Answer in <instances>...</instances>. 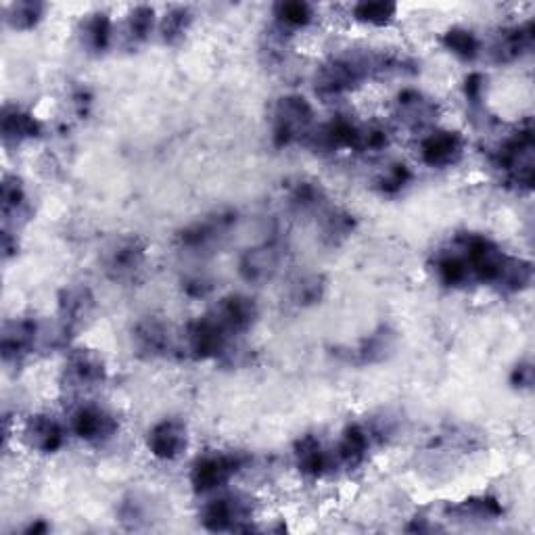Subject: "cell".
I'll return each instance as SVG.
<instances>
[{
    "label": "cell",
    "mask_w": 535,
    "mask_h": 535,
    "mask_svg": "<svg viewBox=\"0 0 535 535\" xmlns=\"http://www.w3.org/2000/svg\"><path fill=\"white\" fill-rule=\"evenodd\" d=\"M118 429V418L99 404H82L72 414V431L88 444H101L118 433Z\"/></svg>",
    "instance_id": "17"
},
{
    "label": "cell",
    "mask_w": 535,
    "mask_h": 535,
    "mask_svg": "<svg viewBox=\"0 0 535 535\" xmlns=\"http://www.w3.org/2000/svg\"><path fill=\"white\" fill-rule=\"evenodd\" d=\"M295 464L299 473L308 479H320L327 475L333 467L335 456L327 452L322 441L316 435H304L295 441Z\"/></svg>",
    "instance_id": "22"
},
{
    "label": "cell",
    "mask_w": 535,
    "mask_h": 535,
    "mask_svg": "<svg viewBox=\"0 0 535 535\" xmlns=\"http://www.w3.org/2000/svg\"><path fill=\"white\" fill-rule=\"evenodd\" d=\"M44 5L36 3V0H21V3H13L5 11V19L13 30H32L36 28L42 15H44Z\"/></svg>",
    "instance_id": "36"
},
{
    "label": "cell",
    "mask_w": 535,
    "mask_h": 535,
    "mask_svg": "<svg viewBox=\"0 0 535 535\" xmlns=\"http://www.w3.org/2000/svg\"><path fill=\"white\" fill-rule=\"evenodd\" d=\"M389 145V134L383 128H364L362 130V143L360 153H379Z\"/></svg>",
    "instance_id": "42"
},
{
    "label": "cell",
    "mask_w": 535,
    "mask_h": 535,
    "mask_svg": "<svg viewBox=\"0 0 535 535\" xmlns=\"http://www.w3.org/2000/svg\"><path fill=\"white\" fill-rule=\"evenodd\" d=\"M253 500L245 494H226L201 508V525L207 531H251Z\"/></svg>",
    "instance_id": "7"
},
{
    "label": "cell",
    "mask_w": 535,
    "mask_h": 535,
    "mask_svg": "<svg viewBox=\"0 0 535 535\" xmlns=\"http://www.w3.org/2000/svg\"><path fill=\"white\" fill-rule=\"evenodd\" d=\"M3 251H5V258L9 260L11 255L17 253V239H13V235L9 230L3 232Z\"/></svg>",
    "instance_id": "48"
},
{
    "label": "cell",
    "mask_w": 535,
    "mask_h": 535,
    "mask_svg": "<svg viewBox=\"0 0 535 535\" xmlns=\"http://www.w3.org/2000/svg\"><path fill=\"white\" fill-rule=\"evenodd\" d=\"M247 458L239 452H214L201 456L191 469V485L197 494H209L224 487L243 467Z\"/></svg>",
    "instance_id": "9"
},
{
    "label": "cell",
    "mask_w": 535,
    "mask_h": 535,
    "mask_svg": "<svg viewBox=\"0 0 535 535\" xmlns=\"http://www.w3.org/2000/svg\"><path fill=\"white\" fill-rule=\"evenodd\" d=\"M441 42H444L450 53H454L462 61H473L481 53V42L477 34L467 28H450L444 38H441Z\"/></svg>",
    "instance_id": "35"
},
{
    "label": "cell",
    "mask_w": 535,
    "mask_h": 535,
    "mask_svg": "<svg viewBox=\"0 0 535 535\" xmlns=\"http://www.w3.org/2000/svg\"><path fill=\"white\" fill-rule=\"evenodd\" d=\"M153 23H155V11L151 7H136L128 15V38L130 42L138 44L145 42L149 34L153 32Z\"/></svg>",
    "instance_id": "41"
},
{
    "label": "cell",
    "mask_w": 535,
    "mask_h": 535,
    "mask_svg": "<svg viewBox=\"0 0 535 535\" xmlns=\"http://www.w3.org/2000/svg\"><path fill=\"white\" fill-rule=\"evenodd\" d=\"M533 49V23L527 21L523 26L502 30L492 46L496 63H513L525 57Z\"/></svg>",
    "instance_id": "26"
},
{
    "label": "cell",
    "mask_w": 535,
    "mask_h": 535,
    "mask_svg": "<svg viewBox=\"0 0 535 535\" xmlns=\"http://www.w3.org/2000/svg\"><path fill=\"white\" fill-rule=\"evenodd\" d=\"M40 327L32 318H15L5 322L3 337H0V352L5 364H21L40 341Z\"/></svg>",
    "instance_id": "14"
},
{
    "label": "cell",
    "mask_w": 535,
    "mask_h": 535,
    "mask_svg": "<svg viewBox=\"0 0 535 535\" xmlns=\"http://www.w3.org/2000/svg\"><path fill=\"white\" fill-rule=\"evenodd\" d=\"M318 230L324 245L339 247L352 237V232L356 230V220L350 212H345V209L327 205L318 214Z\"/></svg>",
    "instance_id": "27"
},
{
    "label": "cell",
    "mask_w": 535,
    "mask_h": 535,
    "mask_svg": "<svg viewBox=\"0 0 535 535\" xmlns=\"http://www.w3.org/2000/svg\"><path fill=\"white\" fill-rule=\"evenodd\" d=\"M324 291H327V278H324L322 274L301 276L291 289V301L299 308H308V306L318 304V301L324 297Z\"/></svg>",
    "instance_id": "37"
},
{
    "label": "cell",
    "mask_w": 535,
    "mask_h": 535,
    "mask_svg": "<svg viewBox=\"0 0 535 535\" xmlns=\"http://www.w3.org/2000/svg\"><path fill=\"white\" fill-rule=\"evenodd\" d=\"M362 130L358 124H354L350 118H333L331 122L322 124L310 132L306 138V143L320 151V153H335V151H360L362 143Z\"/></svg>",
    "instance_id": "12"
},
{
    "label": "cell",
    "mask_w": 535,
    "mask_h": 535,
    "mask_svg": "<svg viewBox=\"0 0 535 535\" xmlns=\"http://www.w3.org/2000/svg\"><path fill=\"white\" fill-rule=\"evenodd\" d=\"M82 42L90 53H105L111 44L113 36V23L107 13H92L82 23Z\"/></svg>",
    "instance_id": "32"
},
{
    "label": "cell",
    "mask_w": 535,
    "mask_h": 535,
    "mask_svg": "<svg viewBox=\"0 0 535 535\" xmlns=\"http://www.w3.org/2000/svg\"><path fill=\"white\" fill-rule=\"evenodd\" d=\"M531 281H533L531 262L513 258V255H510L498 281V289L504 293H519V291H525L531 285Z\"/></svg>",
    "instance_id": "34"
},
{
    "label": "cell",
    "mask_w": 535,
    "mask_h": 535,
    "mask_svg": "<svg viewBox=\"0 0 535 535\" xmlns=\"http://www.w3.org/2000/svg\"><path fill=\"white\" fill-rule=\"evenodd\" d=\"M454 245L460 249V253L467 260L473 281L498 287L500 276L504 272V266L510 255H506L492 239L483 235H475V232H464L454 239Z\"/></svg>",
    "instance_id": "5"
},
{
    "label": "cell",
    "mask_w": 535,
    "mask_h": 535,
    "mask_svg": "<svg viewBox=\"0 0 535 535\" xmlns=\"http://www.w3.org/2000/svg\"><path fill=\"white\" fill-rule=\"evenodd\" d=\"M218 320L224 324V329L230 335H243L247 333L255 322H258L260 308L255 304V299L249 295H228L224 297L218 308L214 310Z\"/></svg>",
    "instance_id": "19"
},
{
    "label": "cell",
    "mask_w": 535,
    "mask_h": 535,
    "mask_svg": "<svg viewBox=\"0 0 535 535\" xmlns=\"http://www.w3.org/2000/svg\"><path fill=\"white\" fill-rule=\"evenodd\" d=\"M289 205L301 214H320L327 207V193L314 180H297L289 186Z\"/></svg>",
    "instance_id": "31"
},
{
    "label": "cell",
    "mask_w": 535,
    "mask_h": 535,
    "mask_svg": "<svg viewBox=\"0 0 535 535\" xmlns=\"http://www.w3.org/2000/svg\"><path fill=\"white\" fill-rule=\"evenodd\" d=\"M120 517H122V521H124L128 527L136 529L138 525H141V523L145 521V517H147V513H145V504H143L141 500H138L136 496L124 500L122 506H120Z\"/></svg>",
    "instance_id": "43"
},
{
    "label": "cell",
    "mask_w": 535,
    "mask_h": 535,
    "mask_svg": "<svg viewBox=\"0 0 535 535\" xmlns=\"http://www.w3.org/2000/svg\"><path fill=\"white\" fill-rule=\"evenodd\" d=\"M147 262V247L138 237L115 239L103 253V266L113 281H130L143 270Z\"/></svg>",
    "instance_id": "11"
},
{
    "label": "cell",
    "mask_w": 535,
    "mask_h": 535,
    "mask_svg": "<svg viewBox=\"0 0 535 535\" xmlns=\"http://www.w3.org/2000/svg\"><path fill=\"white\" fill-rule=\"evenodd\" d=\"M446 515L458 521H496L504 515V508L498 498L475 496L446 508Z\"/></svg>",
    "instance_id": "30"
},
{
    "label": "cell",
    "mask_w": 535,
    "mask_h": 535,
    "mask_svg": "<svg viewBox=\"0 0 535 535\" xmlns=\"http://www.w3.org/2000/svg\"><path fill=\"white\" fill-rule=\"evenodd\" d=\"M90 103H92V95H90V92L86 88H78L74 92V105H76V109H78L80 115H86L88 113Z\"/></svg>",
    "instance_id": "47"
},
{
    "label": "cell",
    "mask_w": 535,
    "mask_h": 535,
    "mask_svg": "<svg viewBox=\"0 0 535 535\" xmlns=\"http://www.w3.org/2000/svg\"><path fill=\"white\" fill-rule=\"evenodd\" d=\"M189 446V429L178 418H164L147 435V448L159 460H176Z\"/></svg>",
    "instance_id": "18"
},
{
    "label": "cell",
    "mask_w": 535,
    "mask_h": 535,
    "mask_svg": "<svg viewBox=\"0 0 535 535\" xmlns=\"http://www.w3.org/2000/svg\"><path fill=\"white\" fill-rule=\"evenodd\" d=\"M274 17L281 32L299 30L310 26L314 19V9L308 3H301V0H293V3H278L274 7Z\"/></svg>",
    "instance_id": "33"
},
{
    "label": "cell",
    "mask_w": 535,
    "mask_h": 535,
    "mask_svg": "<svg viewBox=\"0 0 535 535\" xmlns=\"http://www.w3.org/2000/svg\"><path fill=\"white\" fill-rule=\"evenodd\" d=\"M483 92H485V78L481 74L467 76V80H464V95H467L471 107H481Z\"/></svg>",
    "instance_id": "45"
},
{
    "label": "cell",
    "mask_w": 535,
    "mask_h": 535,
    "mask_svg": "<svg viewBox=\"0 0 535 535\" xmlns=\"http://www.w3.org/2000/svg\"><path fill=\"white\" fill-rule=\"evenodd\" d=\"M95 312V295L88 287L74 285L61 291L59 295V318L55 324V333L51 335V345H67L82 327L84 322Z\"/></svg>",
    "instance_id": "6"
},
{
    "label": "cell",
    "mask_w": 535,
    "mask_h": 535,
    "mask_svg": "<svg viewBox=\"0 0 535 535\" xmlns=\"http://www.w3.org/2000/svg\"><path fill=\"white\" fill-rule=\"evenodd\" d=\"M410 180H412L410 168L398 161V164H391L387 170L381 172V176L375 180V189L381 195L393 197V195H400L410 184Z\"/></svg>",
    "instance_id": "39"
},
{
    "label": "cell",
    "mask_w": 535,
    "mask_h": 535,
    "mask_svg": "<svg viewBox=\"0 0 535 535\" xmlns=\"http://www.w3.org/2000/svg\"><path fill=\"white\" fill-rule=\"evenodd\" d=\"M395 13H398V7L391 3H360L354 7V19L375 28L389 26L395 19Z\"/></svg>",
    "instance_id": "40"
},
{
    "label": "cell",
    "mask_w": 535,
    "mask_h": 535,
    "mask_svg": "<svg viewBox=\"0 0 535 535\" xmlns=\"http://www.w3.org/2000/svg\"><path fill=\"white\" fill-rule=\"evenodd\" d=\"M193 23V15L189 9L184 7H176L172 11L166 13L164 21H161V40H164L166 44H178L186 32H189Z\"/></svg>",
    "instance_id": "38"
},
{
    "label": "cell",
    "mask_w": 535,
    "mask_h": 535,
    "mask_svg": "<svg viewBox=\"0 0 535 535\" xmlns=\"http://www.w3.org/2000/svg\"><path fill=\"white\" fill-rule=\"evenodd\" d=\"M398 341V333H395L389 324H381L379 329H375L360 341L356 350H352L350 358L356 364H381L393 356Z\"/></svg>",
    "instance_id": "25"
},
{
    "label": "cell",
    "mask_w": 535,
    "mask_h": 535,
    "mask_svg": "<svg viewBox=\"0 0 535 535\" xmlns=\"http://www.w3.org/2000/svg\"><path fill=\"white\" fill-rule=\"evenodd\" d=\"M464 136L456 130H433L421 143V159L429 168L446 170L456 166L464 155Z\"/></svg>",
    "instance_id": "15"
},
{
    "label": "cell",
    "mask_w": 535,
    "mask_h": 535,
    "mask_svg": "<svg viewBox=\"0 0 535 535\" xmlns=\"http://www.w3.org/2000/svg\"><path fill=\"white\" fill-rule=\"evenodd\" d=\"M28 446L40 454H55L65 444V429L51 414H34L23 429Z\"/></svg>",
    "instance_id": "21"
},
{
    "label": "cell",
    "mask_w": 535,
    "mask_h": 535,
    "mask_svg": "<svg viewBox=\"0 0 535 535\" xmlns=\"http://www.w3.org/2000/svg\"><path fill=\"white\" fill-rule=\"evenodd\" d=\"M49 529H51V527H49V523H46L44 519H36V521L26 529V533H30V535H42V533H46Z\"/></svg>",
    "instance_id": "49"
},
{
    "label": "cell",
    "mask_w": 535,
    "mask_h": 535,
    "mask_svg": "<svg viewBox=\"0 0 535 535\" xmlns=\"http://www.w3.org/2000/svg\"><path fill=\"white\" fill-rule=\"evenodd\" d=\"M230 333L214 312L195 318L184 331V347L195 360H216L226 354Z\"/></svg>",
    "instance_id": "8"
},
{
    "label": "cell",
    "mask_w": 535,
    "mask_h": 535,
    "mask_svg": "<svg viewBox=\"0 0 535 535\" xmlns=\"http://www.w3.org/2000/svg\"><path fill=\"white\" fill-rule=\"evenodd\" d=\"M395 111H398L400 122L410 130H423L437 120L439 107L433 99L423 95L421 90L406 88L395 101Z\"/></svg>",
    "instance_id": "20"
},
{
    "label": "cell",
    "mask_w": 535,
    "mask_h": 535,
    "mask_svg": "<svg viewBox=\"0 0 535 535\" xmlns=\"http://www.w3.org/2000/svg\"><path fill=\"white\" fill-rule=\"evenodd\" d=\"M237 226V212L232 209H218V212L207 214L189 226H184L176 235V245L186 255H212L222 243L230 237L232 228Z\"/></svg>",
    "instance_id": "3"
},
{
    "label": "cell",
    "mask_w": 535,
    "mask_h": 535,
    "mask_svg": "<svg viewBox=\"0 0 535 535\" xmlns=\"http://www.w3.org/2000/svg\"><path fill=\"white\" fill-rule=\"evenodd\" d=\"M418 65L398 51H347L324 63L314 78L320 97H341L372 78L412 76Z\"/></svg>",
    "instance_id": "1"
},
{
    "label": "cell",
    "mask_w": 535,
    "mask_h": 535,
    "mask_svg": "<svg viewBox=\"0 0 535 535\" xmlns=\"http://www.w3.org/2000/svg\"><path fill=\"white\" fill-rule=\"evenodd\" d=\"M492 164L506 174V180L519 191L533 189V128L527 122L523 128L506 136L492 151Z\"/></svg>",
    "instance_id": "2"
},
{
    "label": "cell",
    "mask_w": 535,
    "mask_h": 535,
    "mask_svg": "<svg viewBox=\"0 0 535 535\" xmlns=\"http://www.w3.org/2000/svg\"><path fill=\"white\" fill-rule=\"evenodd\" d=\"M510 383L515 389H531L533 385V366L531 362H521L515 366L513 375H510Z\"/></svg>",
    "instance_id": "46"
},
{
    "label": "cell",
    "mask_w": 535,
    "mask_h": 535,
    "mask_svg": "<svg viewBox=\"0 0 535 535\" xmlns=\"http://www.w3.org/2000/svg\"><path fill=\"white\" fill-rule=\"evenodd\" d=\"M107 379V366L101 354L95 350H74L63 366V381L72 389H92L103 385Z\"/></svg>",
    "instance_id": "13"
},
{
    "label": "cell",
    "mask_w": 535,
    "mask_h": 535,
    "mask_svg": "<svg viewBox=\"0 0 535 535\" xmlns=\"http://www.w3.org/2000/svg\"><path fill=\"white\" fill-rule=\"evenodd\" d=\"M0 134H3V143L7 147H19L38 138L42 134V124L38 122L34 113L17 105H5Z\"/></svg>",
    "instance_id": "23"
},
{
    "label": "cell",
    "mask_w": 535,
    "mask_h": 535,
    "mask_svg": "<svg viewBox=\"0 0 535 535\" xmlns=\"http://www.w3.org/2000/svg\"><path fill=\"white\" fill-rule=\"evenodd\" d=\"M370 448V431L362 425L345 427L337 446V462H341L345 469H358L366 460Z\"/></svg>",
    "instance_id": "28"
},
{
    "label": "cell",
    "mask_w": 535,
    "mask_h": 535,
    "mask_svg": "<svg viewBox=\"0 0 535 535\" xmlns=\"http://www.w3.org/2000/svg\"><path fill=\"white\" fill-rule=\"evenodd\" d=\"M433 270H435L437 281L441 285L450 287V289H460V287H467L469 283H473L471 268L454 243L435 253Z\"/></svg>",
    "instance_id": "24"
},
{
    "label": "cell",
    "mask_w": 535,
    "mask_h": 535,
    "mask_svg": "<svg viewBox=\"0 0 535 535\" xmlns=\"http://www.w3.org/2000/svg\"><path fill=\"white\" fill-rule=\"evenodd\" d=\"M132 345L134 352L141 358H166L172 352L170 327L157 316H145L143 320H138L136 327L132 329Z\"/></svg>",
    "instance_id": "16"
},
{
    "label": "cell",
    "mask_w": 535,
    "mask_h": 535,
    "mask_svg": "<svg viewBox=\"0 0 535 535\" xmlns=\"http://www.w3.org/2000/svg\"><path fill=\"white\" fill-rule=\"evenodd\" d=\"M285 258V247L276 237H270L262 241L260 245L249 247L239 262V272L247 283L253 285H264L276 276V272L281 270Z\"/></svg>",
    "instance_id": "10"
},
{
    "label": "cell",
    "mask_w": 535,
    "mask_h": 535,
    "mask_svg": "<svg viewBox=\"0 0 535 535\" xmlns=\"http://www.w3.org/2000/svg\"><path fill=\"white\" fill-rule=\"evenodd\" d=\"M314 130V109L299 95H287L276 101L272 109V143L289 147L306 141Z\"/></svg>",
    "instance_id": "4"
},
{
    "label": "cell",
    "mask_w": 535,
    "mask_h": 535,
    "mask_svg": "<svg viewBox=\"0 0 535 535\" xmlns=\"http://www.w3.org/2000/svg\"><path fill=\"white\" fill-rule=\"evenodd\" d=\"M0 209H3L5 224H15L17 220H28L30 205L23 182L17 176H5L0 186Z\"/></svg>",
    "instance_id": "29"
},
{
    "label": "cell",
    "mask_w": 535,
    "mask_h": 535,
    "mask_svg": "<svg viewBox=\"0 0 535 535\" xmlns=\"http://www.w3.org/2000/svg\"><path fill=\"white\" fill-rule=\"evenodd\" d=\"M182 289L186 291V295H191V297H205L209 291L214 289V283L209 276L197 272V274H189L184 278Z\"/></svg>",
    "instance_id": "44"
}]
</instances>
